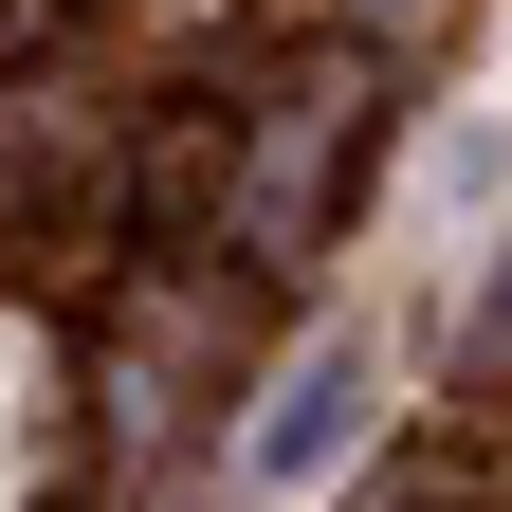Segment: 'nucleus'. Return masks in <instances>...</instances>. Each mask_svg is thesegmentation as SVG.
Masks as SVG:
<instances>
[{
    "label": "nucleus",
    "mask_w": 512,
    "mask_h": 512,
    "mask_svg": "<svg viewBox=\"0 0 512 512\" xmlns=\"http://www.w3.org/2000/svg\"><path fill=\"white\" fill-rule=\"evenodd\" d=\"M366 403H384V348H366V330H311V348L275 366V421H256V476H275V494H311V476H330L348 439H366Z\"/></svg>",
    "instance_id": "obj_1"
},
{
    "label": "nucleus",
    "mask_w": 512,
    "mask_h": 512,
    "mask_svg": "<svg viewBox=\"0 0 512 512\" xmlns=\"http://www.w3.org/2000/svg\"><path fill=\"white\" fill-rule=\"evenodd\" d=\"M37 476H55V348L0 311V512H37Z\"/></svg>",
    "instance_id": "obj_2"
}]
</instances>
